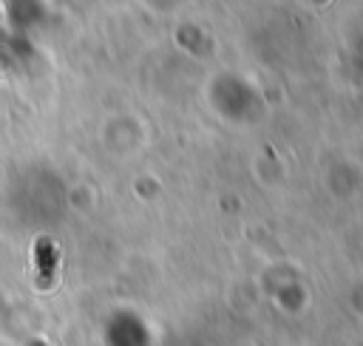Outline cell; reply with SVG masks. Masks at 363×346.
<instances>
[{
  "label": "cell",
  "mask_w": 363,
  "mask_h": 346,
  "mask_svg": "<svg viewBox=\"0 0 363 346\" xmlns=\"http://www.w3.org/2000/svg\"><path fill=\"white\" fill-rule=\"evenodd\" d=\"M34 264H37V286L40 289H51L54 281H57V267H60V252L51 244V238H37Z\"/></svg>",
  "instance_id": "obj_1"
}]
</instances>
